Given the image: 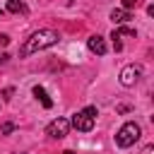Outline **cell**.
<instances>
[{"instance_id":"obj_16","label":"cell","mask_w":154,"mask_h":154,"mask_svg":"<svg viewBox=\"0 0 154 154\" xmlns=\"http://www.w3.org/2000/svg\"><path fill=\"white\" fill-rule=\"evenodd\" d=\"M7 60H10V55H7V53H0V65H5Z\"/></svg>"},{"instance_id":"obj_12","label":"cell","mask_w":154,"mask_h":154,"mask_svg":"<svg viewBox=\"0 0 154 154\" xmlns=\"http://www.w3.org/2000/svg\"><path fill=\"white\" fill-rule=\"evenodd\" d=\"M12 130H14V125H12V123H5V125L0 128V132H2V135H10Z\"/></svg>"},{"instance_id":"obj_4","label":"cell","mask_w":154,"mask_h":154,"mask_svg":"<svg viewBox=\"0 0 154 154\" xmlns=\"http://www.w3.org/2000/svg\"><path fill=\"white\" fill-rule=\"evenodd\" d=\"M67 130H70V120L67 118H55V120H51L46 125V135L53 137V140H63L67 135Z\"/></svg>"},{"instance_id":"obj_7","label":"cell","mask_w":154,"mask_h":154,"mask_svg":"<svg viewBox=\"0 0 154 154\" xmlns=\"http://www.w3.org/2000/svg\"><path fill=\"white\" fill-rule=\"evenodd\" d=\"M87 48H89L91 53H96V55H106V51H108L106 38H103V36H99V34H94V36H89V38H87Z\"/></svg>"},{"instance_id":"obj_1","label":"cell","mask_w":154,"mask_h":154,"mask_svg":"<svg viewBox=\"0 0 154 154\" xmlns=\"http://www.w3.org/2000/svg\"><path fill=\"white\" fill-rule=\"evenodd\" d=\"M58 38H60V36H58L55 29H38V31H34V34L22 43L19 58H29V55H34V53H38V51H46V48L55 46Z\"/></svg>"},{"instance_id":"obj_15","label":"cell","mask_w":154,"mask_h":154,"mask_svg":"<svg viewBox=\"0 0 154 154\" xmlns=\"http://www.w3.org/2000/svg\"><path fill=\"white\" fill-rule=\"evenodd\" d=\"M140 154H154V144H147V147H144Z\"/></svg>"},{"instance_id":"obj_11","label":"cell","mask_w":154,"mask_h":154,"mask_svg":"<svg viewBox=\"0 0 154 154\" xmlns=\"http://www.w3.org/2000/svg\"><path fill=\"white\" fill-rule=\"evenodd\" d=\"M142 0H123V10H132V7H137Z\"/></svg>"},{"instance_id":"obj_9","label":"cell","mask_w":154,"mask_h":154,"mask_svg":"<svg viewBox=\"0 0 154 154\" xmlns=\"http://www.w3.org/2000/svg\"><path fill=\"white\" fill-rule=\"evenodd\" d=\"M111 19H113V24H123V22H128V19H130V10L118 7V10H113V12H111Z\"/></svg>"},{"instance_id":"obj_13","label":"cell","mask_w":154,"mask_h":154,"mask_svg":"<svg viewBox=\"0 0 154 154\" xmlns=\"http://www.w3.org/2000/svg\"><path fill=\"white\" fill-rule=\"evenodd\" d=\"M12 94H14V89H12V87H7V89H5V91H2V96H5V99H7V101H10V99H12Z\"/></svg>"},{"instance_id":"obj_17","label":"cell","mask_w":154,"mask_h":154,"mask_svg":"<svg viewBox=\"0 0 154 154\" xmlns=\"http://www.w3.org/2000/svg\"><path fill=\"white\" fill-rule=\"evenodd\" d=\"M63 154H75V152H72V149H65V152H63Z\"/></svg>"},{"instance_id":"obj_10","label":"cell","mask_w":154,"mask_h":154,"mask_svg":"<svg viewBox=\"0 0 154 154\" xmlns=\"http://www.w3.org/2000/svg\"><path fill=\"white\" fill-rule=\"evenodd\" d=\"M31 91H34V96H36V99H38V101H41L46 108H51V106H53V101L48 99V94H46V89H43V87H38V84H36Z\"/></svg>"},{"instance_id":"obj_18","label":"cell","mask_w":154,"mask_h":154,"mask_svg":"<svg viewBox=\"0 0 154 154\" xmlns=\"http://www.w3.org/2000/svg\"><path fill=\"white\" fill-rule=\"evenodd\" d=\"M2 14H5V12H2V10H0V17H2Z\"/></svg>"},{"instance_id":"obj_3","label":"cell","mask_w":154,"mask_h":154,"mask_svg":"<svg viewBox=\"0 0 154 154\" xmlns=\"http://www.w3.org/2000/svg\"><path fill=\"white\" fill-rule=\"evenodd\" d=\"M96 106H87V108H82V111H77L75 116H72V120H70V125L75 128V130H79V132H89L91 128H94V118H96Z\"/></svg>"},{"instance_id":"obj_2","label":"cell","mask_w":154,"mask_h":154,"mask_svg":"<svg viewBox=\"0 0 154 154\" xmlns=\"http://www.w3.org/2000/svg\"><path fill=\"white\" fill-rule=\"evenodd\" d=\"M140 135H142V128H140L135 120H130V123H125V125L116 132V144H118L120 149H128V147H132V144L140 140Z\"/></svg>"},{"instance_id":"obj_8","label":"cell","mask_w":154,"mask_h":154,"mask_svg":"<svg viewBox=\"0 0 154 154\" xmlns=\"http://www.w3.org/2000/svg\"><path fill=\"white\" fill-rule=\"evenodd\" d=\"M7 12H12V14H29V7L24 5V0H7Z\"/></svg>"},{"instance_id":"obj_5","label":"cell","mask_w":154,"mask_h":154,"mask_svg":"<svg viewBox=\"0 0 154 154\" xmlns=\"http://www.w3.org/2000/svg\"><path fill=\"white\" fill-rule=\"evenodd\" d=\"M142 77V65H135V63H130V65H125L123 70H120V84L123 87H132L137 79Z\"/></svg>"},{"instance_id":"obj_14","label":"cell","mask_w":154,"mask_h":154,"mask_svg":"<svg viewBox=\"0 0 154 154\" xmlns=\"http://www.w3.org/2000/svg\"><path fill=\"white\" fill-rule=\"evenodd\" d=\"M10 43V36L7 34H0V46H7Z\"/></svg>"},{"instance_id":"obj_6","label":"cell","mask_w":154,"mask_h":154,"mask_svg":"<svg viewBox=\"0 0 154 154\" xmlns=\"http://www.w3.org/2000/svg\"><path fill=\"white\" fill-rule=\"evenodd\" d=\"M111 38H113V46H116V51H120V48H123L120 38H137V31H135V29H130V26H120V29H113Z\"/></svg>"}]
</instances>
